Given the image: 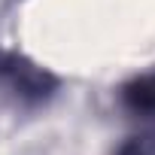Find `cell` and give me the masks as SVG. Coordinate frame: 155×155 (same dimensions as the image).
Returning <instances> with one entry per match:
<instances>
[{
    "label": "cell",
    "instance_id": "obj_1",
    "mask_svg": "<svg viewBox=\"0 0 155 155\" xmlns=\"http://www.w3.org/2000/svg\"><path fill=\"white\" fill-rule=\"evenodd\" d=\"M0 88L18 101H43L52 94L55 79L21 55H0Z\"/></svg>",
    "mask_w": 155,
    "mask_h": 155
},
{
    "label": "cell",
    "instance_id": "obj_2",
    "mask_svg": "<svg viewBox=\"0 0 155 155\" xmlns=\"http://www.w3.org/2000/svg\"><path fill=\"white\" fill-rule=\"evenodd\" d=\"M122 104L134 116H155V73H146L122 88Z\"/></svg>",
    "mask_w": 155,
    "mask_h": 155
},
{
    "label": "cell",
    "instance_id": "obj_3",
    "mask_svg": "<svg viewBox=\"0 0 155 155\" xmlns=\"http://www.w3.org/2000/svg\"><path fill=\"white\" fill-rule=\"evenodd\" d=\"M116 155H155V131H146L140 137H131Z\"/></svg>",
    "mask_w": 155,
    "mask_h": 155
}]
</instances>
